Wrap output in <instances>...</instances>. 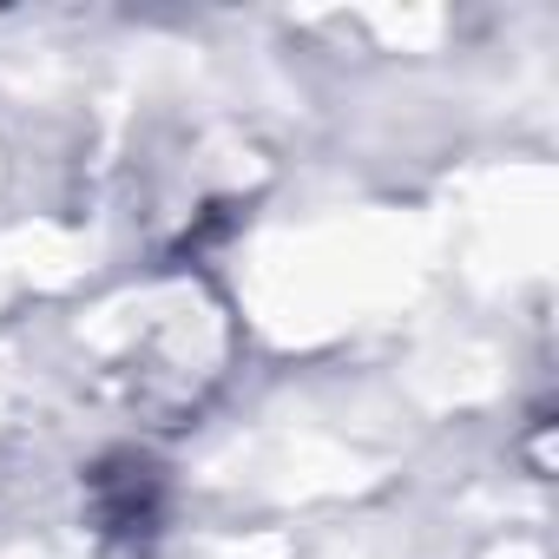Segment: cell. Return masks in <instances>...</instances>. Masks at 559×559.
<instances>
[{
	"label": "cell",
	"instance_id": "cell-1",
	"mask_svg": "<svg viewBox=\"0 0 559 559\" xmlns=\"http://www.w3.org/2000/svg\"><path fill=\"white\" fill-rule=\"evenodd\" d=\"M93 487H99V520L112 533H145L158 520V474L145 461H112L93 474Z\"/></svg>",
	"mask_w": 559,
	"mask_h": 559
}]
</instances>
